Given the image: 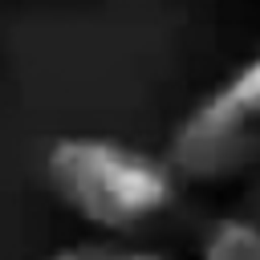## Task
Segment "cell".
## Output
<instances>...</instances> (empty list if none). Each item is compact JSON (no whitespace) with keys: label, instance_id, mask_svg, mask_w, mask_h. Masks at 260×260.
<instances>
[{"label":"cell","instance_id":"obj_1","mask_svg":"<svg viewBox=\"0 0 260 260\" xmlns=\"http://www.w3.org/2000/svg\"><path fill=\"white\" fill-rule=\"evenodd\" d=\"M45 179L65 211L102 236H134L179 203L167 158L102 134H65L45 154Z\"/></svg>","mask_w":260,"mask_h":260},{"label":"cell","instance_id":"obj_2","mask_svg":"<svg viewBox=\"0 0 260 260\" xmlns=\"http://www.w3.org/2000/svg\"><path fill=\"white\" fill-rule=\"evenodd\" d=\"M162 158L179 183L195 187L260 175V53L183 114Z\"/></svg>","mask_w":260,"mask_h":260},{"label":"cell","instance_id":"obj_3","mask_svg":"<svg viewBox=\"0 0 260 260\" xmlns=\"http://www.w3.org/2000/svg\"><path fill=\"white\" fill-rule=\"evenodd\" d=\"M199 260H260V219L219 215L199 232Z\"/></svg>","mask_w":260,"mask_h":260},{"label":"cell","instance_id":"obj_4","mask_svg":"<svg viewBox=\"0 0 260 260\" xmlns=\"http://www.w3.org/2000/svg\"><path fill=\"white\" fill-rule=\"evenodd\" d=\"M110 256V244H69V248H57L41 260H106Z\"/></svg>","mask_w":260,"mask_h":260},{"label":"cell","instance_id":"obj_5","mask_svg":"<svg viewBox=\"0 0 260 260\" xmlns=\"http://www.w3.org/2000/svg\"><path fill=\"white\" fill-rule=\"evenodd\" d=\"M106 260H167L162 252H150V248H110Z\"/></svg>","mask_w":260,"mask_h":260},{"label":"cell","instance_id":"obj_6","mask_svg":"<svg viewBox=\"0 0 260 260\" xmlns=\"http://www.w3.org/2000/svg\"><path fill=\"white\" fill-rule=\"evenodd\" d=\"M256 219H260V187H256Z\"/></svg>","mask_w":260,"mask_h":260}]
</instances>
